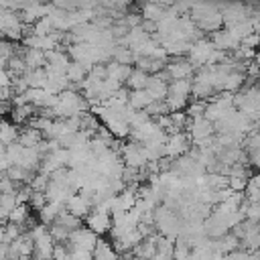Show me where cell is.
<instances>
[{
	"label": "cell",
	"instance_id": "cell-1",
	"mask_svg": "<svg viewBox=\"0 0 260 260\" xmlns=\"http://www.w3.org/2000/svg\"><path fill=\"white\" fill-rule=\"evenodd\" d=\"M85 225L95 232L98 236H104V234H110L112 232V225H114V215L102 207H91V211L87 213L85 217Z\"/></svg>",
	"mask_w": 260,
	"mask_h": 260
},
{
	"label": "cell",
	"instance_id": "cell-2",
	"mask_svg": "<svg viewBox=\"0 0 260 260\" xmlns=\"http://www.w3.org/2000/svg\"><path fill=\"white\" fill-rule=\"evenodd\" d=\"M98 242H100V236L95 232H91L87 225L85 228L81 225V228H77V230L71 232V236L67 240V246H69V250H87V252H93V248L98 246Z\"/></svg>",
	"mask_w": 260,
	"mask_h": 260
},
{
	"label": "cell",
	"instance_id": "cell-3",
	"mask_svg": "<svg viewBox=\"0 0 260 260\" xmlns=\"http://www.w3.org/2000/svg\"><path fill=\"white\" fill-rule=\"evenodd\" d=\"M187 150V138L183 134H171V138L165 142V152L169 154H181Z\"/></svg>",
	"mask_w": 260,
	"mask_h": 260
},
{
	"label": "cell",
	"instance_id": "cell-4",
	"mask_svg": "<svg viewBox=\"0 0 260 260\" xmlns=\"http://www.w3.org/2000/svg\"><path fill=\"white\" fill-rule=\"evenodd\" d=\"M16 136H18V132H16V126H10L8 122H4V144H8L12 138L16 140Z\"/></svg>",
	"mask_w": 260,
	"mask_h": 260
}]
</instances>
